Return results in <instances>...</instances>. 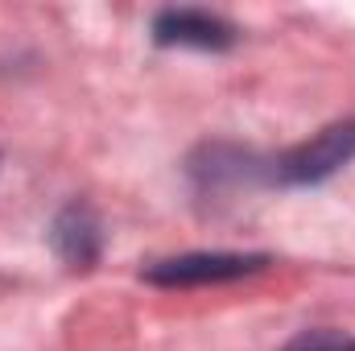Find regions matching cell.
<instances>
[{
	"mask_svg": "<svg viewBox=\"0 0 355 351\" xmlns=\"http://www.w3.org/2000/svg\"><path fill=\"white\" fill-rule=\"evenodd\" d=\"M352 153H355V124H331L314 141H306L302 149L277 157L272 178H281V182H318V178L335 174Z\"/></svg>",
	"mask_w": 355,
	"mask_h": 351,
	"instance_id": "obj_1",
	"label": "cell"
},
{
	"mask_svg": "<svg viewBox=\"0 0 355 351\" xmlns=\"http://www.w3.org/2000/svg\"><path fill=\"white\" fill-rule=\"evenodd\" d=\"M265 257H182V261H166L157 264L149 277L162 285H194V281H223V277H244L252 268H261Z\"/></svg>",
	"mask_w": 355,
	"mask_h": 351,
	"instance_id": "obj_2",
	"label": "cell"
},
{
	"mask_svg": "<svg viewBox=\"0 0 355 351\" xmlns=\"http://www.w3.org/2000/svg\"><path fill=\"white\" fill-rule=\"evenodd\" d=\"M157 42H166V46L215 50V46H227V42H232V29H227L219 17L178 8V12H162V17H157Z\"/></svg>",
	"mask_w": 355,
	"mask_h": 351,
	"instance_id": "obj_3",
	"label": "cell"
},
{
	"mask_svg": "<svg viewBox=\"0 0 355 351\" xmlns=\"http://www.w3.org/2000/svg\"><path fill=\"white\" fill-rule=\"evenodd\" d=\"M54 240H58L62 257H67V261H75V264L95 261V252H99V232H95V219H91L83 207H71V211L58 219Z\"/></svg>",
	"mask_w": 355,
	"mask_h": 351,
	"instance_id": "obj_4",
	"label": "cell"
},
{
	"mask_svg": "<svg viewBox=\"0 0 355 351\" xmlns=\"http://www.w3.org/2000/svg\"><path fill=\"white\" fill-rule=\"evenodd\" d=\"M285 351H355V339L339 335V331H306V335L289 339Z\"/></svg>",
	"mask_w": 355,
	"mask_h": 351,
	"instance_id": "obj_5",
	"label": "cell"
}]
</instances>
